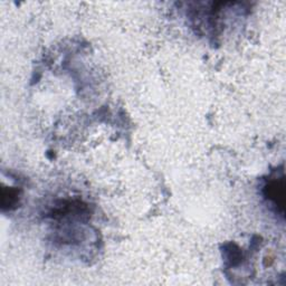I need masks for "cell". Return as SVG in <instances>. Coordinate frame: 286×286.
Returning <instances> with one entry per match:
<instances>
[{
  "label": "cell",
  "instance_id": "1",
  "mask_svg": "<svg viewBox=\"0 0 286 286\" xmlns=\"http://www.w3.org/2000/svg\"><path fill=\"white\" fill-rule=\"evenodd\" d=\"M267 190H268V194H267V197L269 199H272L274 200V202L276 203V205H280L282 208H283V203H282L279 198H281L282 200H284V190H283V180H282L281 182H272L271 185L267 187Z\"/></svg>",
  "mask_w": 286,
  "mask_h": 286
}]
</instances>
